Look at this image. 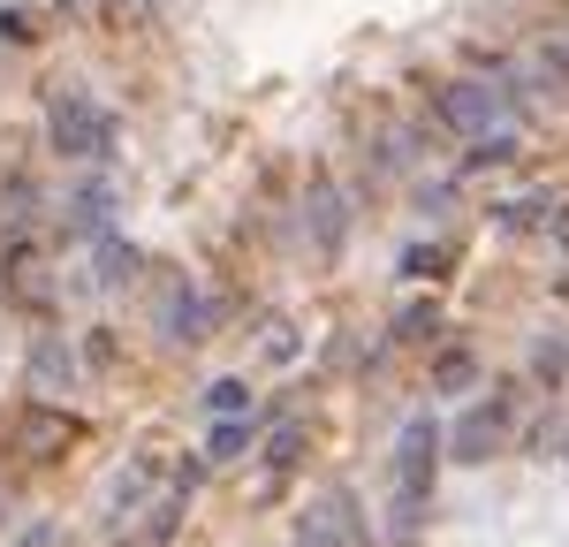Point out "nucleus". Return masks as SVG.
<instances>
[{"instance_id": "nucleus-1", "label": "nucleus", "mask_w": 569, "mask_h": 547, "mask_svg": "<svg viewBox=\"0 0 569 547\" xmlns=\"http://www.w3.org/2000/svg\"><path fill=\"white\" fill-rule=\"evenodd\" d=\"M46 137H53V152H69V160H99V152L114 145V122L99 115V99H84L77 84H61L46 99Z\"/></svg>"}, {"instance_id": "nucleus-2", "label": "nucleus", "mask_w": 569, "mask_h": 547, "mask_svg": "<svg viewBox=\"0 0 569 547\" xmlns=\"http://www.w3.org/2000/svg\"><path fill=\"white\" fill-rule=\"evenodd\" d=\"M433 449H440V426L433 418H410L402 441H395V525H418V517H426V495H433Z\"/></svg>"}, {"instance_id": "nucleus-3", "label": "nucleus", "mask_w": 569, "mask_h": 547, "mask_svg": "<svg viewBox=\"0 0 569 547\" xmlns=\"http://www.w3.org/2000/svg\"><path fill=\"white\" fill-rule=\"evenodd\" d=\"M152 327H160L168 342H206L213 305L190 289V274H168V281H160V297H152Z\"/></svg>"}, {"instance_id": "nucleus-4", "label": "nucleus", "mask_w": 569, "mask_h": 547, "mask_svg": "<svg viewBox=\"0 0 569 547\" xmlns=\"http://www.w3.org/2000/svg\"><path fill=\"white\" fill-rule=\"evenodd\" d=\"M501 449H509V404H471L456 418V434H448L456 464H493Z\"/></svg>"}, {"instance_id": "nucleus-5", "label": "nucleus", "mask_w": 569, "mask_h": 547, "mask_svg": "<svg viewBox=\"0 0 569 547\" xmlns=\"http://www.w3.org/2000/svg\"><path fill=\"white\" fill-rule=\"evenodd\" d=\"M357 540H365V525H357V501H350V487H342V495H319L305 517H297V540L289 547H357Z\"/></svg>"}, {"instance_id": "nucleus-6", "label": "nucleus", "mask_w": 569, "mask_h": 547, "mask_svg": "<svg viewBox=\"0 0 569 547\" xmlns=\"http://www.w3.org/2000/svg\"><path fill=\"white\" fill-rule=\"evenodd\" d=\"M77 441H84V426H77V418H61V410H23V418H16V434H8V449L31 456V464H53V456H69Z\"/></svg>"}, {"instance_id": "nucleus-7", "label": "nucleus", "mask_w": 569, "mask_h": 547, "mask_svg": "<svg viewBox=\"0 0 569 547\" xmlns=\"http://www.w3.org/2000/svg\"><path fill=\"white\" fill-rule=\"evenodd\" d=\"M440 122H448V130H463V137H479V130H493V122H501V99L463 77V84L440 91Z\"/></svg>"}, {"instance_id": "nucleus-8", "label": "nucleus", "mask_w": 569, "mask_h": 547, "mask_svg": "<svg viewBox=\"0 0 569 547\" xmlns=\"http://www.w3.org/2000/svg\"><path fill=\"white\" fill-rule=\"evenodd\" d=\"M305 213H311V243H319V251H335V243H342V228H350V206H342L335 176H311Z\"/></svg>"}, {"instance_id": "nucleus-9", "label": "nucleus", "mask_w": 569, "mask_h": 547, "mask_svg": "<svg viewBox=\"0 0 569 547\" xmlns=\"http://www.w3.org/2000/svg\"><path fill=\"white\" fill-rule=\"evenodd\" d=\"M137 274H144L137 243H122V236H99V243H91V281H99V289H130Z\"/></svg>"}, {"instance_id": "nucleus-10", "label": "nucleus", "mask_w": 569, "mask_h": 547, "mask_svg": "<svg viewBox=\"0 0 569 547\" xmlns=\"http://www.w3.org/2000/svg\"><path fill=\"white\" fill-rule=\"evenodd\" d=\"M69 228L91 236V243L114 236V190H107V182H77V198H69Z\"/></svg>"}, {"instance_id": "nucleus-11", "label": "nucleus", "mask_w": 569, "mask_h": 547, "mask_svg": "<svg viewBox=\"0 0 569 547\" xmlns=\"http://www.w3.org/2000/svg\"><path fill=\"white\" fill-rule=\"evenodd\" d=\"M471 380H479V358H471V350H440L433 358V388L440 396H456V388H471Z\"/></svg>"}, {"instance_id": "nucleus-12", "label": "nucleus", "mask_w": 569, "mask_h": 547, "mask_svg": "<svg viewBox=\"0 0 569 547\" xmlns=\"http://www.w3.org/2000/svg\"><path fill=\"white\" fill-rule=\"evenodd\" d=\"M206 410H213V418H243V410H251V388H243V380H213V388H206Z\"/></svg>"}, {"instance_id": "nucleus-13", "label": "nucleus", "mask_w": 569, "mask_h": 547, "mask_svg": "<svg viewBox=\"0 0 569 547\" xmlns=\"http://www.w3.org/2000/svg\"><path fill=\"white\" fill-rule=\"evenodd\" d=\"M243 441H251V426H243V418H213V441H206V456H213V464H228V456H243Z\"/></svg>"}, {"instance_id": "nucleus-14", "label": "nucleus", "mask_w": 569, "mask_h": 547, "mask_svg": "<svg viewBox=\"0 0 569 547\" xmlns=\"http://www.w3.org/2000/svg\"><path fill=\"white\" fill-rule=\"evenodd\" d=\"M31 380H39L46 396H53V388H61V380H69V358H61V350H53V342H39V358H31Z\"/></svg>"}, {"instance_id": "nucleus-15", "label": "nucleus", "mask_w": 569, "mask_h": 547, "mask_svg": "<svg viewBox=\"0 0 569 547\" xmlns=\"http://www.w3.org/2000/svg\"><path fill=\"white\" fill-rule=\"evenodd\" d=\"M297 456H305V426H281V434L266 441V464H273V471H289Z\"/></svg>"}, {"instance_id": "nucleus-16", "label": "nucleus", "mask_w": 569, "mask_h": 547, "mask_svg": "<svg viewBox=\"0 0 569 547\" xmlns=\"http://www.w3.org/2000/svg\"><path fill=\"white\" fill-rule=\"evenodd\" d=\"M8 289H16L23 305H31V297H46V267H39V259H31V251L16 259V274H8Z\"/></svg>"}, {"instance_id": "nucleus-17", "label": "nucleus", "mask_w": 569, "mask_h": 547, "mask_svg": "<svg viewBox=\"0 0 569 547\" xmlns=\"http://www.w3.org/2000/svg\"><path fill=\"white\" fill-rule=\"evenodd\" d=\"M402 274H448V243H410L402 251Z\"/></svg>"}, {"instance_id": "nucleus-18", "label": "nucleus", "mask_w": 569, "mask_h": 547, "mask_svg": "<svg viewBox=\"0 0 569 547\" xmlns=\"http://www.w3.org/2000/svg\"><path fill=\"white\" fill-rule=\"evenodd\" d=\"M0 39L31 46V39H39V16H31V8H0Z\"/></svg>"}, {"instance_id": "nucleus-19", "label": "nucleus", "mask_w": 569, "mask_h": 547, "mask_svg": "<svg viewBox=\"0 0 569 547\" xmlns=\"http://www.w3.org/2000/svg\"><path fill=\"white\" fill-rule=\"evenodd\" d=\"M433 327H440V312H433V305H410V312L395 319V335H402V342H426Z\"/></svg>"}, {"instance_id": "nucleus-20", "label": "nucleus", "mask_w": 569, "mask_h": 547, "mask_svg": "<svg viewBox=\"0 0 569 547\" xmlns=\"http://www.w3.org/2000/svg\"><path fill=\"white\" fill-rule=\"evenodd\" d=\"M501 221H509V228H539V221H547V206H539V198H509Z\"/></svg>"}, {"instance_id": "nucleus-21", "label": "nucleus", "mask_w": 569, "mask_h": 547, "mask_svg": "<svg viewBox=\"0 0 569 547\" xmlns=\"http://www.w3.org/2000/svg\"><path fill=\"white\" fill-rule=\"evenodd\" d=\"M266 358H273V365L297 358V327H266Z\"/></svg>"}, {"instance_id": "nucleus-22", "label": "nucleus", "mask_w": 569, "mask_h": 547, "mask_svg": "<svg viewBox=\"0 0 569 547\" xmlns=\"http://www.w3.org/2000/svg\"><path fill=\"white\" fill-rule=\"evenodd\" d=\"M493 160H509V137H486L479 152H471V168H493Z\"/></svg>"}, {"instance_id": "nucleus-23", "label": "nucleus", "mask_w": 569, "mask_h": 547, "mask_svg": "<svg viewBox=\"0 0 569 547\" xmlns=\"http://www.w3.org/2000/svg\"><path fill=\"white\" fill-rule=\"evenodd\" d=\"M114 8H122L130 23H137V16H152V0H114Z\"/></svg>"}, {"instance_id": "nucleus-24", "label": "nucleus", "mask_w": 569, "mask_h": 547, "mask_svg": "<svg viewBox=\"0 0 569 547\" xmlns=\"http://www.w3.org/2000/svg\"><path fill=\"white\" fill-rule=\"evenodd\" d=\"M555 236H562V243H569V206H562V221H555Z\"/></svg>"}, {"instance_id": "nucleus-25", "label": "nucleus", "mask_w": 569, "mask_h": 547, "mask_svg": "<svg viewBox=\"0 0 569 547\" xmlns=\"http://www.w3.org/2000/svg\"><path fill=\"white\" fill-rule=\"evenodd\" d=\"M61 8H77V16H84V8H91V0H61Z\"/></svg>"}]
</instances>
